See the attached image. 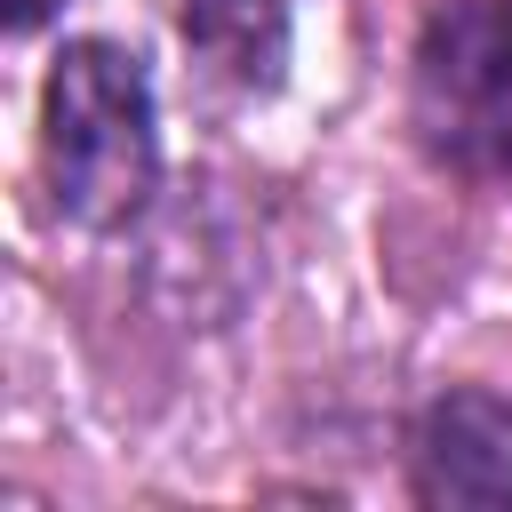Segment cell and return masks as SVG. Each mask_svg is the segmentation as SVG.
Here are the masks:
<instances>
[{
	"mask_svg": "<svg viewBox=\"0 0 512 512\" xmlns=\"http://www.w3.org/2000/svg\"><path fill=\"white\" fill-rule=\"evenodd\" d=\"M48 192L88 232H128L160 192L152 80L120 40H64L40 88Z\"/></svg>",
	"mask_w": 512,
	"mask_h": 512,
	"instance_id": "obj_1",
	"label": "cell"
},
{
	"mask_svg": "<svg viewBox=\"0 0 512 512\" xmlns=\"http://www.w3.org/2000/svg\"><path fill=\"white\" fill-rule=\"evenodd\" d=\"M416 128L448 168L512 184V0H448L424 24Z\"/></svg>",
	"mask_w": 512,
	"mask_h": 512,
	"instance_id": "obj_2",
	"label": "cell"
},
{
	"mask_svg": "<svg viewBox=\"0 0 512 512\" xmlns=\"http://www.w3.org/2000/svg\"><path fill=\"white\" fill-rule=\"evenodd\" d=\"M416 488L432 504L504 512L512 504V400L504 392H440L416 416Z\"/></svg>",
	"mask_w": 512,
	"mask_h": 512,
	"instance_id": "obj_3",
	"label": "cell"
},
{
	"mask_svg": "<svg viewBox=\"0 0 512 512\" xmlns=\"http://www.w3.org/2000/svg\"><path fill=\"white\" fill-rule=\"evenodd\" d=\"M176 24H184V48L216 80H232V88H272L280 64H288V16H280V0H184Z\"/></svg>",
	"mask_w": 512,
	"mask_h": 512,
	"instance_id": "obj_4",
	"label": "cell"
},
{
	"mask_svg": "<svg viewBox=\"0 0 512 512\" xmlns=\"http://www.w3.org/2000/svg\"><path fill=\"white\" fill-rule=\"evenodd\" d=\"M64 0H8V32H32V24H48Z\"/></svg>",
	"mask_w": 512,
	"mask_h": 512,
	"instance_id": "obj_5",
	"label": "cell"
}]
</instances>
